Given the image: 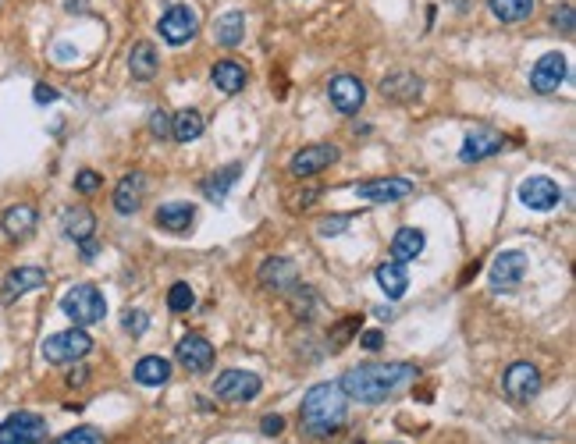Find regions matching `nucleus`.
<instances>
[{
  "label": "nucleus",
  "mask_w": 576,
  "mask_h": 444,
  "mask_svg": "<svg viewBox=\"0 0 576 444\" xmlns=\"http://www.w3.org/2000/svg\"><path fill=\"white\" fill-rule=\"evenodd\" d=\"M346 224H349V217H324V221L317 224V231L324 238H338V235L346 231Z\"/></svg>",
  "instance_id": "ea45409f"
},
{
  "label": "nucleus",
  "mask_w": 576,
  "mask_h": 444,
  "mask_svg": "<svg viewBox=\"0 0 576 444\" xmlns=\"http://www.w3.org/2000/svg\"><path fill=\"white\" fill-rule=\"evenodd\" d=\"M90 352H93V338L86 334V327H68V331H58V334H50L43 342V359L54 363V366L79 363Z\"/></svg>",
  "instance_id": "20e7f679"
},
{
  "label": "nucleus",
  "mask_w": 576,
  "mask_h": 444,
  "mask_svg": "<svg viewBox=\"0 0 576 444\" xmlns=\"http://www.w3.org/2000/svg\"><path fill=\"white\" fill-rule=\"evenodd\" d=\"M157 29H160V39H164V43L182 47V43H189L192 36H196L199 18H196V11H192L189 4H171V7L160 15Z\"/></svg>",
  "instance_id": "0eeeda50"
},
{
  "label": "nucleus",
  "mask_w": 576,
  "mask_h": 444,
  "mask_svg": "<svg viewBox=\"0 0 576 444\" xmlns=\"http://www.w3.org/2000/svg\"><path fill=\"white\" fill-rule=\"evenodd\" d=\"M47 285V270L43 267H15V270H7L4 274V281H0V302L4 306H11V302H18L22 295H29L36 288Z\"/></svg>",
  "instance_id": "ddd939ff"
},
{
  "label": "nucleus",
  "mask_w": 576,
  "mask_h": 444,
  "mask_svg": "<svg viewBox=\"0 0 576 444\" xmlns=\"http://www.w3.org/2000/svg\"><path fill=\"white\" fill-rule=\"evenodd\" d=\"M374 278H378V288H381L388 299H402V295L410 291V274H406V263H395V259H388V263H381V267L374 270Z\"/></svg>",
  "instance_id": "a878e982"
},
{
  "label": "nucleus",
  "mask_w": 576,
  "mask_h": 444,
  "mask_svg": "<svg viewBox=\"0 0 576 444\" xmlns=\"http://www.w3.org/2000/svg\"><path fill=\"white\" fill-rule=\"evenodd\" d=\"M79 249H82V259H86V263H93L96 253H100V246H96L93 238H86V242H79Z\"/></svg>",
  "instance_id": "a18cd8bd"
},
{
  "label": "nucleus",
  "mask_w": 576,
  "mask_h": 444,
  "mask_svg": "<svg viewBox=\"0 0 576 444\" xmlns=\"http://www.w3.org/2000/svg\"><path fill=\"white\" fill-rule=\"evenodd\" d=\"M541 384H544L541 370L534 363H512L509 370H506V377H502V391L509 395V402L523 406V402H530V398L541 395Z\"/></svg>",
  "instance_id": "6e6552de"
},
{
  "label": "nucleus",
  "mask_w": 576,
  "mask_h": 444,
  "mask_svg": "<svg viewBox=\"0 0 576 444\" xmlns=\"http://www.w3.org/2000/svg\"><path fill=\"white\" fill-rule=\"evenodd\" d=\"M54 444H107V438H103L100 427H75V430L61 434Z\"/></svg>",
  "instance_id": "f704fd0d"
},
{
  "label": "nucleus",
  "mask_w": 576,
  "mask_h": 444,
  "mask_svg": "<svg viewBox=\"0 0 576 444\" xmlns=\"http://www.w3.org/2000/svg\"><path fill=\"white\" fill-rule=\"evenodd\" d=\"M413 192H416V182L399 178V174H391V178H370V182H359V185H356V196L367 199V203H402V199H410Z\"/></svg>",
  "instance_id": "9d476101"
},
{
  "label": "nucleus",
  "mask_w": 576,
  "mask_h": 444,
  "mask_svg": "<svg viewBox=\"0 0 576 444\" xmlns=\"http://www.w3.org/2000/svg\"><path fill=\"white\" fill-rule=\"evenodd\" d=\"M555 29H562V32H573L576 29V11H573V4H562L559 11H555Z\"/></svg>",
  "instance_id": "4c0bfd02"
},
{
  "label": "nucleus",
  "mask_w": 576,
  "mask_h": 444,
  "mask_svg": "<svg viewBox=\"0 0 576 444\" xmlns=\"http://www.w3.org/2000/svg\"><path fill=\"white\" fill-rule=\"evenodd\" d=\"M175 359L182 370L189 374H207L214 366V345L203 338V334H186L178 345H175Z\"/></svg>",
  "instance_id": "dca6fc26"
},
{
  "label": "nucleus",
  "mask_w": 576,
  "mask_h": 444,
  "mask_svg": "<svg viewBox=\"0 0 576 444\" xmlns=\"http://www.w3.org/2000/svg\"><path fill=\"white\" fill-rule=\"evenodd\" d=\"M192 221H196V206L186 203V199H171V203L157 206V214H154V224L164 227V231H171V235H186Z\"/></svg>",
  "instance_id": "412c9836"
},
{
  "label": "nucleus",
  "mask_w": 576,
  "mask_h": 444,
  "mask_svg": "<svg viewBox=\"0 0 576 444\" xmlns=\"http://www.w3.org/2000/svg\"><path fill=\"white\" fill-rule=\"evenodd\" d=\"M0 444H47V419L39 413H11L0 423Z\"/></svg>",
  "instance_id": "39448f33"
},
{
  "label": "nucleus",
  "mask_w": 576,
  "mask_h": 444,
  "mask_svg": "<svg viewBox=\"0 0 576 444\" xmlns=\"http://www.w3.org/2000/svg\"><path fill=\"white\" fill-rule=\"evenodd\" d=\"M150 132H154L157 139H167V135H171V114H167V111H154V114H150Z\"/></svg>",
  "instance_id": "58836bf2"
},
{
  "label": "nucleus",
  "mask_w": 576,
  "mask_h": 444,
  "mask_svg": "<svg viewBox=\"0 0 576 444\" xmlns=\"http://www.w3.org/2000/svg\"><path fill=\"white\" fill-rule=\"evenodd\" d=\"M122 327H125L132 338H143V334H146V327H150V317H146L143 310H125V317H122Z\"/></svg>",
  "instance_id": "e433bc0d"
},
{
  "label": "nucleus",
  "mask_w": 576,
  "mask_h": 444,
  "mask_svg": "<svg viewBox=\"0 0 576 444\" xmlns=\"http://www.w3.org/2000/svg\"><path fill=\"white\" fill-rule=\"evenodd\" d=\"M256 278H260V285L267 291H292L299 285V270H295V263L288 256H267Z\"/></svg>",
  "instance_id": "f3484780"
},
{
  "label": "nucleus",
  "mask_w": 576,
  "mask_h": 444,
  "mask_svg": "<svg viewBox=\"0 0 576 444\" xmlns=\"http://www.w3.org/2000/svg\"><path fill=\"white\" fill-rule=\"evenodd\" d=\"M36 224H39V210H36L32 203H15V206H7L4 217H0V227H4V235H7L11 242H26L32 231H36Z\"/></svg>",
  "instance_id": "aec40b11"
},
{
  "label": "nucleus",
  "mask_w": 576,
  "mask_h": 444,
  "mask_svg": "<svg viewBox=\"0 0 576 444\" xmlns=\"http://www.w3.org/2000/svg\"><path fill=\"white\" fill-rule=\"evenodd\" d=\"M143 199H146V174L143 171H128L125 178L118 182V189H114V210L122 217H132V214L143 210Z\"/></svg>",
  "instance_id": "6ab92c4d"
},
{
  "label": "nucleus",
  "mask_w": 576,
  "mask_h": 444,
  "mask_svg": "<svg viewBox=\"0 0 576 444\" xmlns=\"http://www.w3.org/2000/svg\"><path fill=\"white\" fill-rule=\"evenodd\" d=\"M295 199H299V203H295V206H303V210H306V206H314V199H317V189H306V192H299V196H295Z\"/></svg>",
  "instance_id": "49530a36"
},
{
  "label": "nucleus",
  "mask_w": 576,
  "mask_h": 444,
  "mask_svg": "<svg viewBox=\"0 0 576 444\" xmlns=\"http://www.w3.org/2000/svg\"><path fill=\"white\" fill-rule=\"evenodd\" d=\"M338 157H342V150H338L335 143H310V146H303L299 153H292L288 171H292L295 178H314L320 171H327L331 164H338Z\"/></svg>",
  "instance_id": "423d86ee"
},
{
  "label": "nucleus",
  "mask_w": 576,
  "mask_h": 444,
  "mask_svg": "<svg viewBox=\"0 0 576 444\" xmlns=\"http://www.w3.org/2000/svg\"><path fill=\"white\" fill-rule=\"evenodd\" d=\"M566 75H570L566 54H562V50H551V54H544L541 61L534 64V71H530V86H534V93L548 96L566 82Z\"/></svg>",
  "instance_id": "f8f14e48"
},
{
  "label": "nucleus",
  "mask_w": 576,
  "mask_h": 444,
  "mask_svg": "<svg viewBox=\"0 0 576 444\" xmlns=\"http://www.w3.org/2000/svg\"><path fill=\"white\" fill-rule=\"evenodd\" d=\"M128 71H132L135 82H150V79L157 75L160 58H157V50H154V43H146V39L132 43V50H128Z\"/></svg>",
  "instance_id": "5701e85b"
},
{
  "label": "nucleus",
  "mask_w": 576,
  "mask_h": 444,
  "mask_svg": "<svg viewBox=\"0 0 576 444\" xmlns=\"http://www.w3.org/2000/svg\"><path fill=\"white\" fill-rule=\"evenodd\" d=\"M260 391H263V381L253 370H224L214 381V395L224 402H253Z\"/></svg>",
  "instance_id": "1a4fd4ad"
},
{
  "label": "nucleus",
  "mask_w": 576,
  "mask_h": 444,
  "mask_svg": "<svg viewBox=\"0 0 576 444\" xmlns=\"http://www.w3.org/2000/svg\"><path fill=\"white\" fill-rule=\"evenodd\" d=\"M282 430H285V419H282L278 413H271L260 419V434H263V438H278Z\"/></svg>",
  "instance_id": "a19ab883"
},
{
  "label": "nucleus",
  "mask_w": 576,
  "mask_h": 444,
  "mask_svg": "<svg viewBox=\"0 0 576 444\" xmlns=\"http://www.w3.org/2000/svg\"><path fill=\"white\" fill-rule=\"evenodd\" d=\"M523 274H527V256L519 249H506V253L495 256V263L487 270V281H491L495 291H512L523 281Z\"/></svg>",
  "instance_id": "4468645a"
},
{
  "label": "nucleus",
  "mask_w": 576,
  "mask_h": 444,
  "mask_svg": "<svg viewBox=\"0 0 576 444\" xmlns=\"http://www.w3.org/2000/svg\"><path fill=\"white\" fill-rule=\"evenodd\" d=\"M359 345L367 352H381V345H384V334L381 331H359V338H356Z\"/></svg>",
  "instance_id": "79ce46f5"
},
{
  "label": "nucleus",
  "mask_w": 576,
  "mask_h": 444,
  "mask_svg": "<svg viewBox=\"0 0 576 444\" xmlns=\"http://www.w3.org/2000/svg\"><path fill=\"white\" fill-rule=\"evenodd\" d=\"M506 146V135L502 132H491V128H480V132H470L463 139V150H459V160L463 164H477V160H487L495 153H502Z\"/></svg>",
  "instance_id": "a211bd4d"
},
{
  "label": "nucleus",
  "mask_w": 576,
  "mask_h": 444,
  "mask_svg": "<svg viewBox=\"0 0 576 444\" xmlns=\"http://www.w3.org/2000/svg\"><path fill=\"white\" fill-rule=\"evenodd\" d=\"M100 189H103V174L100 171H79L75 174V192L79 196H93Z\"/></svg>",
  "instance_id": "c9c22d12"
},
{
  "label": "nucleus",
  "mask_w": 576,
  "mask_h": 444,
  "mask_svg": "<svg viewBox=\"0 0 576 444\" xmlns=\"http://www.w3.org/2000/svg\"><path fill=\"white\" fill-rule=\"evenodd\" d=\"M61 227H64V235L79 246V242H86V238L96 235V214L90 206H68L61 214Z\"/></svg>",
  "instance_id": "b1692460"
},
{
  "label": "nucleus",
  "mask_w": 576,
  "mask_h": 444,
  "mask_svg": "<svg viewBox=\"0 0 576 444\" xmlns=\"http://www.w3.org/2000/svg\"><path fill=\"white\" fill-rule=\"evenodd\" d=\"M519 203L527 206V210H538V214H548V210H555L559 203H562V189L551 182V178H544V174H534V178H527L523 185H519Z\"/></svg>",
  "instance_id": "2eb2a0df"
},
{
  "label": "nucleus",
  "mask_w": 576,
  "mask_h": 444,
  "mask_svg": "<svg viewBox=\"0 0 576 444\" xmlns=\"http://www.w3.org/2000/svg\"><path fill=\"white\" fill-rule=\"evenodd\" d=\"M346 419H349V398L338 387V381L314 384L299 402V427H303V434H310L317 441L338 434L346 427Z\"/></svg>",
  "instance_id": "f03ea898"
},
{
  "label": "nucleus",
  "mask_w": 576,
  "mask_h": 444,
  "mask_svg": "<svg viewBox=\"0 0 576 444\" xmlns=\"http://www.w3.org/2000/svg\"><path fill=\"white\" fill-rule=\"evenodd\" d=\"M132 377L143 384V387H160V384L171 381V359H164V355H143L135 363Z\"/></svg>",
  "instance_id": "cd10ccee"
},
{
  "label": "nucleus",
  "mask_w": 576,
  "mask_h": 444,
  "mask_svg": "<svg viewBox=\"0 0 576 444\" xmlns=\"http://www.w3.org/2000/svg\"><path fill=\"white\" fill-rule=\"evenodd\" d=\"M363 327V313H352V317L338 320L331 331H327V342H331V352H342L352 342V334H359Z\"/></svg>",
  "instance_id": "473e14b6"
},
{
  "label": "nucleus",
  "mask_w": 576,
  "mask_h": 444,
  "mask_svg": "<svg viewBox=\"0 0 576 444\" xmlns=\"http://www.w3.org/2000/svg\"><path fill=\"white\" fill-rule=\"evenodd\" d=\"M423 246H427V235L420 227H399L395 238H391V259L395 263H410V259L423 253Z\"/></svg>",
  "instance_id": "bb28decb"
},
{
  "label": "nucleus",
  "mask_w": 576,
  "mask_h": 444,
  "mask_svg": "<svg viewBox=\"0 0 576 444\" xmlns=\"http://www.w3.org/2000/svg\"><path fill=\"white\" fill-rule=\"evenodd\" d=\"M487 7H491V15L498 18V22H523V18H530L534 15V0H487Z\"/></svg>",
  "instance_id": "2f4dec72"
},
{
  "label": "nucleus",
  "mask_w": 576,
  "mask_h": 444,
  "mask_svg": "<svg viewBox=\"0 0 576 444\" xmlns=\"http://www.w3.org/2000/svg\"><path fill=\"white\" fill-rule=\"evenodd\" d=\"M32 100H36V103H54V100H58V90H50V86L39 82V86L32 90Z\"/></svg>",
  "instance_id": "37998d69"
},
{
  "label": "nucleus",
  "mask_w": 576,
  "mask_h": 444,
  "mask_svg": "<svg viewBox=\"0 0 576 444\" xmlns=\"http://www.w3.org/2000/svg\"><path fill=\"white\" fill-rule=\"evenodd\" d=\"M192 306H196V291L186 281H175L167 288V310L171 313H189Z\"/></svg>",
  "instance_id": "72a5a7b5"
},
{
  "label": "nucleus",
  "mask_w": 576,
  "mask_h": 444,
  "mask_svg": "<svg viewBox=\"0 0 576 444\" xmlns=\"http://www.w3.org/2000/svg\"><path fill=\"white\" fill-rule=\"evenodd\" d=\"M86 381H90V370H86V366H75V370L68 374V387H82Z\"/></svg>",
  "instance_id": "c03bdc74"
},
{
  "label": "nucleus",
  "mask_w": 576,
  "mask_h": 444,
  "mask_svg": "<svg viewBox=\"0 0 576 444\" xmlns=\"http://www.w3.org/2000/svg\"><path fill=\"white\" fill-rule=\"evenodd\" d=\"M61 313L75 327H90V323H100L107 317V299H103V291L96 285H75L64 291Z\"/></svg>",
  "instance_id": "7ed1b4c3"
},
{
  "label": "nucleus",
  "mask_w": 576,
  "mask_h": 444,
  "mask_svg": "<svg viewBox=\"0 0 576 444\" xmlns=\"http://www.w3.org/2000/svg\"><path fill=\"white\" fill-rule=\"evenodd\" d=\"M210 82L221 90V93L235 96L246 90V82H250V71L242 68L239 61H218L210 68Z\"/></svg>",
  "instance_id": "393cba45"
},
{
  "label": "nucleus",
  "mask_w": 576,
  "mask_h": 444,
  "mask_svg": "<svg viewBox=\"0 0 576 444\" xmlns=\"http://www.w3.org/2000/svg\"><path fill=\"white\" fill-rule=\"evenodd\" d=\"M239 174H242V164H228L221 171H214V174L203 182V196H207L210 203H221L224 196L231 192V185L239 182Z\"/></svg>",
  "instance_id": "7c9ffc66"
},
{
  "label": "nucleus",
  "mask_w": 576,
  "mask_h": 444,
  "mask_svg": "<svg viewBox=\"0 0 576 444\" xmlns=\"http://www.w3.org/2000/svg\"><path fill=\"white\" fill-rule=\"evenodd\" d=\"M420 93H423V79L413 75V71H391V75H384L381 82L384 100H391V103H413Z\"/></svg>",
  "instance_id": "4be33fe9"
},
{
  "label": "nucleus",
  "mask_w": 576,
  "mask_h": 444,
  "mask_svg": "<svg viewBox=\"0 0 576 444\" xmlns=\"http://www.w3.org/2000/svg\"><path fill=\"white\" fill-rule=\"evenodd\" d=\"M416 381L413 363H363L346 370V377L338 381V387L346 391L349 402L359 406H381L395 391H402L406 384Z\"/></svg>",
  "instance_id": "f257e3e1"
},
{
  "label": "nucleus",
  "mask_w": 576,
  "mask_h": 444,
  "mask_svg": "<svg viewBox=\"0 0 576 444\" xmlns=\"http://www.w3.org/2000/svg\"><path fill=\"white\" fill-rule=\"evenodd\" d=\"M246 39V15L242 11H228L214 22V43L218 47H239Z\"/></svg>",
  "instance_id": "c756f323"
},
{
  "label": "nucleus",
  "mask_w": 576,
  "mask_h": 444,
  "mask_svg": "<svg viewBox=\"0 0 576 444\" xmlns=\"http://www.w3.org/2000/svg\"><path fill=\"white\" fill-rule=\"evenodd\" d=\"M203 114L196 111V107H186V111H178V114H171V139L175 143H196L199 135H203Z\"/></svg>",
  "instance_id": "c85d7f7f"
},
{
  "label": "nucleus",
  "mask_w": 576,
  "mask_h": 444,
  "mask_svg": "<svg viewBox=\"0 0 576 444\" xmlns=\"http://www.w3.org/2000/svg\"><path fill=\"white\" fill-rule=\"evenodd\" d=\"M327 100H331V107L338 111V114H359V107L367 103V86H363V79H356V75H335L331 82H327Z\"/></svg>",
  "instance_id": "9b49d317"
}]
</instances>
